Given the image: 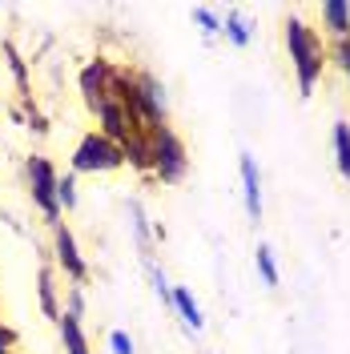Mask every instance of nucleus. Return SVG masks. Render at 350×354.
<instances>
[{"mask_svg":"<svg viewBox=\"0 0 350 354\" xmlns=\"http://www.w3.org/2000/svg\"><path fill=\"white\" fill-rule=\"evenodd\" d=\"M286 53H290V68H294V77H298V93L310 97L318 81H322V68L330 61V48L322 41V32L318 28H310L302 17H290L286 21Z\"/></svg>","mask_w":350,"mask_h":354,"instance_id":"1","label":"nucleus"},{"mask_svg":"<svg viewBox=\"0 0 350 354\" xmlns=\"http://www.w3.org/2000/svg\"><path fill=\"white\" fill-rule=\"evenodd\" d=\"M149 149H154V165L157 169V177L161 181H181L185 177V169H190V157H185V145H181V137L177 133H169V129H157L154 137H149Z\"/></svg>","mask_w":350,"mask_h":354,"instance_id":"2","label":"nucleus"},{"mask_svg":"<svg viewBox=\"0 0 350 354\" xmlns=\"http://www.w3.org/2000/svg\"><path fill=\"white\" fill-rule=\"evenodd\" d=\"M121 161H125L121 145H113L109 137H101V133H89L85 141L77 145V153H73V169L77 174H105V169H117Z\"/></svg>","mask_w":350,"mask_h":354,"instance_id":"3","label":"nucleus"},{"mask_svg":"<svg viewBox=\"0 0 350 354\" xmlns=\"http://www.w3.org/2000/svg\"><path fill=\"white\" fill-rule=\"evenodd\" d=\"M28 185H33V201L41 205L48 218H57L61 214V201H57V169L44 157H33L28 161Z\"/></svg>","mask_w":350,"mask_h":354,"instance_id":"4","label":"nucleus"},{"mask_svg":"<svg viewBox=\"0 0 350 354\" xmlns=\"http://www.w3.org/2000/svg\"><path fill=\"white\" fill-rule=\"evenodd\" d=\"M238 169H241V198H246V214H250V221H262V174H258V161H254L250 153H241Z\"/></svg>","mask_w":350,"mask_h":354,"instance_id":"5","label":"nucleus"},{"mask_svg":"<svg viewBox=\"0 0 350 354\" xmlns=\"http://www.w3.org/2000/svg\"><path fill=\"white\" fill-rule=\"evenodd\" d=\"M53 242H57V262L65 266V274L81 282V278L89 274V266H85V258L77 254V242H73V234H68L65 225H57V238H53Z\"/></svg>","mask_w":350,"mask_h":354,"instance_id":"6","label":"nucleus"},{"mask_svg":"<svg viewBox=\"0 0 350 354\" xmlns=\"http://www.w3.org/2000/svg\"><path fill=\"white\" fill-rule=\"evenodd\" d=\"M318 17H322V28L330 32V41H347L350 37V4L347 0H326L318 8Z\"/></svg>","mask_w":350,"mask_h":354,"instance_id":"7","label":"nucleus"},{"mask_svg":"<svg viewBox=\"0 0 350 354\" xmlns=\"http://www.w3.org/2000/svg\"><path fill=\"white\" fill-rule=\"evenodd\" d=\"M330 145H334V165H338V174L350 181V121H334Z\"/></svg>","mask_w":350,"mask_h":354,"instance_id":"8","label":"nucleus"},{"mask_svg":"<svg viewBox=\"0 0 350 354\" xmlns=\"http://www.w3.org/2000/svg\"><path fill=\"white\" fill-rule=\"evenodd\" d=\"M174 306H177V314H181V322H185V326H190V330H205V318H201V306H197L194 302V294H190V290L185 286H177L174 290Z\"/></svg>","mask_w":350,"mask_h":354,"instance_id":"9","label":"nucleus"},{"mask_svg":"<svg viewBox=\"0 0 350 354\" xmlns=\"http://www.w3.org/2000/svg\"><path fill=\"white\" fill-rule=\"evenodd\" d=\"M254 266H258V278H262L266 286L274 290L278 286V282H282V270H278V258H274V250H270V245H258V250H254Z\"/></svg>","mask_w":350,"mask_h":354,"instance_id":"10","label":"nucleus"},{"mask_svg":"<svg viewBox=\"0 0 350 354\" xmlns=\"http://www.w3.org/2000/svg\"><path fill=\"white\" fill-rule=\"evenodd\" d=\"M61 338H65L68 354H89V342H85V330H81V318L77 314H65L61 318Z\"/></svg>","mask_w":350,"mask_h":354,"instance_id":"11","label":"nucleus"},{"mask_svg":"<svg viewBox=\"0 0 350 354\" xmlns=\"http://www.w3.org/2000/svg\"><path fill=\"white\" fill-rule=\"evenodd\" d=\"M221 32H225V41H230V44H238V48H246V44H250V37H254L241 12H230V17L221 21Z\"/></svg>","mask_w":350,"mask_h":354,"instance_id":"12","label":"nucleus"},{"mask_svg":"<svg viewBox=\"0 0 350 354\" xmlns=\"http://www.w3.org/2000/svg\"><path fill=\"white\" fill-rule=\"evenodd\" d=\"M330 61L342 68V77H347V88H350V37H347V41H334V44H330Z\"/></svg>","mask_w":350,"mask_h":354,"instance_id":"13","label":"nucleus"},{"mask_svg":"<svg viewBox=\"0 0 350 354\" xmlns=\"http://www.w3.org/2000/svg\"><path fill=\"white\" fill-rule=\"evenodd\" d=\"M41 306L44 314H57V290H53V274L41 270Z\"/></svg>","mask_w":350,"mask_h":354,"instance_id":"14","label":"nucleus"},{"mask_svg":"<svg viewBox=\"0 0 350 354\" xmlns=\"http://www.w3.org/2000/svg\"><path fill=\"white\" fill-rule=\"evenodd\" d=\"M194 21L201 24V32H205V37H218V32H221V21H218V12H214V8H197Z\"/></svg>","mask_w":350,"mask_h":354,"instance_id":"15","label":"nucleus"},{"mask_svg":"<svg viewBox=\"0 0 350 354\" xmlns=\"http://www.w3.org/2000/svg\"><path fill=\"white\" fill-rule=\"evenodd\" d=\"M57 201H61L65 209L77 205V185H73V177H57Z\"/></svg>","mask_w":350,"mask_h":354,"instance_id":"16","label":"nucleus"},{"mask_svg":"<svg viewBox=\"0 0 350 354\" xmlns=\"http://www.w3.org/2000/svg\"><path fill=\"white\" fill-rule=\"evenodd\" d=\"M129 218H133L137 238H141V242H149V225H145V218H141V205H137V201H129Z\"/></svg>","mask_w":350,"mask_h":354,"instance_id":"17","label":"nucleus"},{"mask_svg":"<svg viewBox=\"0 0 350 354\" xmlns=\"http://www.w3.org/2000/svg\"><path fill=\"white\" fill-rule=\"evenodd\" d=\"M109 346H113V354H133V338L125 330H113L109 334Z\"/></svg>","mask_w":350,"mask_h":354,"instance_id":"18","label":"nucleus"}]
</instances>
